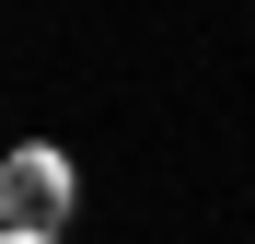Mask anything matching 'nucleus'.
I'll use <instances>...</instances> for the list:
<instances>
[{"label": "nucleus", "instance_id": "f257e3e1", "mask_svg": "<svg viewBox=\"0 0 255 244\" xmlns=\"http://www.w3.org/2000/svg\"><path fill=\"white\" fill-rule=\"evenodd\" d=\"M70 198H81V175H70V151L58 140H23L12 163H0V221H70Z\"/></svg>", "mask_w": 255, "mask_h": 244}, {"label": "nucleus", "instance_id": "f03ea898", "mask_svg": "<svg viewBox=\"0 0 255 244\" xmlns=\"http://www.w3.org/2000/svg\"><path fill=\"white\" fill-rule=\"evenodd\" d=\"M0 244H58V233L47 221H0Z\"/></svg>", "mask_w": 255, "mask_h": 244}]
</instances>
